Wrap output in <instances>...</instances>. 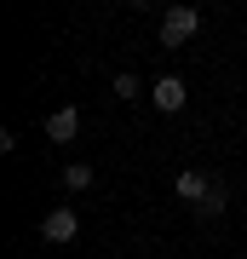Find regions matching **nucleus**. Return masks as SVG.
<instances>
[{"mask_svg": "<svg viewBox=\"0 0 247 259\" xmlns=\"http://www.w3.org/2000/svg\"><path fill=\"white\" fill-rule=\"evenodd\" d=\"M224 207H230V190H224V185H213L202 202H195V213H202V219H213V213H224Z\"/></svg>", "mask_w": 247, "mask_h": 259, "instance_id": "nucleus-6", "label": "nucleus"}, {"mask_svg": "<svg viewBox=\"0 0 247 259\" xmlns=\"http://www.w3.org/2000/svg\"><path fill=\"white\" fill-rule=\"evenodd\" d=\"M75 133H81V110H58L52 121H46V139L52 144H69Z\"/></svg>", "mask_w": 247, "mask_h": 259, "instance_id": "nucleus-5", "label": "nucleus"}, {"mask_svg": "<svg viewBox=\"0 0 247 259\" xmlns=\"http://www.w3.org/2000/svg\"><path fill=\"white\" fill-rule=\"evenodd\" d=\"M213 185H219V179H207V173H202V167H184V173L173 179V196H184V202H190V207H195V202H202V196H207Z\"/></svg>", "mask_w": 247, "mask_h": 259, "instance_id": "nucleus-2", "label": "nucleus"}, {"mask_svg": "<svg viewBox=\"0 0 247 259\" xmlns=\"http://www.w3.org/2000/svg\"><path fill=\"white\" fill-rule=\"evenodd\" d=\"M195 23H202V18H195L190 6H173V12L161 18V47H184V40L195 35Z\"/></svg>", "mask_w": 247, "mask_h": 259, "instance_id": "nucleus-1", "label": "nucleus"}, {"mask_svg": "<svg viewBox=\"0 0 247 259\" xmlns=\"http://www.w3.org/2000/svg\"><path fill=\"white\" fill-rule=\"evenodd\" d=\"M115 93H121V98H138V93H144V87H138V75L127 69V75H115Z\"/></svg>", "mask_w": 247, "mask_h": 259, "instance_id": "nucleus-8", "label": "nucleus"}, {"mask_svg": "<svg viewBox=\"0 0 247 259\" xmlns=\"http://www.w3.org/2000/svg\"><path fill=\"white\" fill-rule=\"evenodd\" d=\"M150 98H156V110L178 115V110H184V98H190V93H184V81H178V75H161V81L150 87Z\"/></svg>", "mask_w": 247, "mask_h": 259, "instance_id": "nucleus-4", "label": "nucleus"}, {"mask_svg": "<svg viewBox=\"0 0 247 259\" xmlns=\"http://www.w3.org/2000/svg\"><path fill=\"white\" fill-rule=\"evenodd\" d=\"M40 236H46V242H75V236H81V219H75L69 207H52L46 225H40Z\"/></svg>", "mask_w": 247, "mask_h": 259, "instance_id": "nucleus-3", "label": "nucleus"}, {"mask_svg": "<svg viewBox=\"0 0 247 259\" xmlns=\"http://www.w3.org/2000/svg\"><path fill=\"white\" fill-rule=\"evenodd\" d=\"M64 185H69V190H86V185H92V167H86V161L64 167Z\"/></svg>", "mask_w": 247, "mask_h": 259, "instance_id": "nucleus-7", "label": "nucleus"}]
</instances>
